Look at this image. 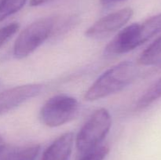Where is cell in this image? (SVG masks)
<instances>
[{"label":"cell","instance_id":"1","mask_svg":"<svg viewBox=\"0 0 161 160\" xmlns=\"http://www.w3.org/2000/svg\"><path fill=\"white\" fill-rule=\"evenodd\" d=\"M138 75L135 63L124 61L100 75L86 91L85 100L94 101L119 93L131 84Z\"/></svg>","mask_w":161,"mask_h":160},{"label":"cell","instance_id":"2","mask_svg":"<svg viewBox=\"0 0 161 160\" xmlns=\"http://www.w3.org/2000/svg\"><path fill=\"white\" fill-rule=\"evenodd\" d=\"M112 126V117L105 108H99L92 113L82 126L75 138L78 151L85 154L103 141Z\"/></svg>","mask_w":161,"mask_h":160},{"label":"cell","instance_id":"3","mask_svg":"<svg viewBox=\"0 0 161 160\" xmlns=\"http://www.w3.org/2000/svg\"><path fill=\"white\" fill-rule=\"evenodd\" d=\"M53 17L40 18L25 28L15 41L14 56L17 59L27 57L47 40L56 25Z\"/></svg>","mask_w":161,"mask_h":160},{"label":"cell","instance_id":"4","mask_svg":"<svg viewBox=\"0 0 161 160\" xmlns=\"http://www.w3.org/2000/svg\"><path fill=\"white\" fill-rule=\"evenodd\" d=\"M79 105L76 99L66 94L50 97L39 112L40 120L49 127H58L70 122L76 116Z\"/></svg>","mask_w":161,"mask_h":160},{"label":"cell","instance_id":"5","mask_svg":"<svg viewBox=\"0 0 161 160\" xmlns=\"http://www.w3.org/2000/svg\"><path fill=\"white\" fill-rule=\"evenodd\" d=\"M133 14V9L130 7L111 13L89 27L85 31V35L93 39H105L125 26Z\"/></svg>","mask_w":161,"mask_h":160},{"label":"cell","instance_id":"6","mask_svg":"<svg viewBox=\"0 0 161 160\" xmlns=\"http://www.w3.org/2000/svg\"><path fill=\"white\" fill-rule=\"evenodd\" d=\"M43 90V86L39 83H31L14 86L0 93V115L39 96Z\"/></svg>","mask_w":161,"mask_h":160},{"label":"cell","instance_id":"7","mask_svg":"<svg viewBox=\"0 0 161 160\" xmlns=\"http://www.w3.org/2000/svg\"><path fill=\"white\" fill-rule=\"evenodd\" d=\"M140 45L139 24H132L121 30L105 48V55L114 56L124 54Z\"/></svg>","mask_w":161,"mask_h":160},{"label":"cell","instance_id":"8","mask_svg":"<svg viewBox=\"0 0 161 160\" xmlns=\"http://www.w3.org/2000/svg\"><path fill=\"white\" fill-rule=\"evenodd\" d=\"M74 144V133L68 132L57 138L43 152L41 160H69Z\"/></svg>","mask_w":161,"mask_h":160},{"label":"cell","instance_id":"9","mask_svg":"<svg viewBox=\"0 0 161 160\" xmlns=\"http://www.w3.org/2000/svg\"><path fill=\"white\" fill-rule=\"evenodd\" d=\"M138 63L146 66H161V35L141 53Z\"/></svg>","mask_w":161,"mask_h":160},{"label":"cell","instance_id":"10","mask_svg":"<svg viewBox=\"0 0 161 160\" xmlns=\"http://www.w3.org/2000/svg\"><path fill=\"white\" fill-rule=\"evenodd\" d=\"M160 33H161V13L149 17L142 24H139L140 45Z\"/></svg>","mask_w":161,"mask_h":160},{"label":"cell","instance_id":"11","mask_svg":"<svg viewBox=\"0 0 161 160\" xmlns=\"http://www.w3.org/2000/svg\"><path fill=\"white\" fill-rule=\"evenodd\" d=\"M39 144L16 147L11 146L4 160H36L40 152Z\"/></svg>","mask_w":161,"mask_h":160},{"label":"cell","instance_id":"12","mask_svg":"<svg viewBox=\"0 0 161 160\" xmlns=\"http://www.w3.org/2000/svg\"><path fill=\"white\" fill-rule=\"evenodd\" d=\"M161 97V78L155 82L138 98L136 103L138 109H144Z\"/></svg>","mask_w":161,"mask_h":160},{"label":"cell","instance_id":"13","mask_svg":"<svg viewBox=\"0 0 161 160\" xmlns=\"http://www.w3.org/2000/svg\"><path fill=\"white\" fill-rule=\"evenodd\" d=\"M28 0H1L0 1V21L16 13L24 7Z\"/></svg>","mask_w":161,"mask_h":160},{"label":"cell","instance_id":"14","mask_svg":"<svg viewBox=\"0 0 161 160\" xmlns=\"http://www.w3.org/2000/svg\"><path fill=\"white\" fill-rule=\"evenodd\" d=\"M19 28L20 24L17 22H13L0 28V48L3 46L17 32Z\"/></svg>","mask_w":161,"mask_h":160},{"label":"cell","instance_id":"15","mask_svg":"<svg viewBox=\"0 0 161 160\" xmlns=\"http://www.w3.org/2000/svg\"><path fill=\"white\" fill-rule=\"evenodd\" d=\"M109 152L107 146H98L93 150L83 154L80 160H104Z\"/></svg>","mask_w":161,"mask_h":160},{"label":"cell","instance_id":"16","mask_svg":"<svg viewBox=\"0 0 161 160\" xmlns=\"http://www.w3.org/2000/svg\"><path fill=\"white\" fill-rule=\"evenodd\" d=\"M51 0H30V6H39L47 3Z\"/></svg>","mask_w":161,"mask_h":160},{"label":"cell","instance_id":"17","mask_svg":"<svg viewBox=\"0 0 161 160\" xmlns=\"http://www.w3.org/2000/svg\"><path fill=\"white\" fill-rule=\"evenodd\" d=\"M102 3H116V2L122 1V0H101Z\"/></svg>","mask_w":161,"mask_h":160},{"label":"cell","instance_id":"18","mask_svg":"<svg viewBox=\"0 0 161 160\" xmlns=\"http://www.w3.org/2000/svg\"><path fill=\"white\" fill-rule=\"evenodd\" d=\"M2 144H3V138H2L1 135H0V145H1Z\"/></svg>","mask_w":161,"mask_h":160},{"label":"cell","instance_id":"19","mask_svg":"<svg viewBox=\"0 0 161 160\" xmlns=\"http://www.w3.org/2000/svg\"><path fill=\"white\" fill-rule=\"evenodd\" d=\"M0 1H1V0H0Z\"/></svg>","mask_w":161,"mask_h":160}]
</instances>
